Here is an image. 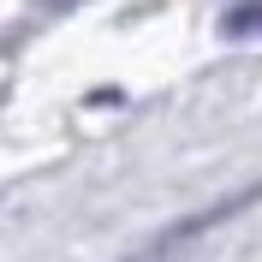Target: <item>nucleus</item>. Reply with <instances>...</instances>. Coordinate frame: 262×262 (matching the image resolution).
Wrapping results in <instances>:
<instances>
[{
    "label": "nucleus",
    "mask_w": 262,
    "mask_h": 262,
    "mask_svg": "<svg viewBox=\"0 0 262 262\" xmlns=\"http://www.w3.org/2000/svg\"><path fill=\"white\" fill-rule=\"evenodd\" d=\"M221 30L227 36H262V0H245V6H232L221 18Z\"/></svg>",
    "instance_id": "obj_1"
}]
</instances>
